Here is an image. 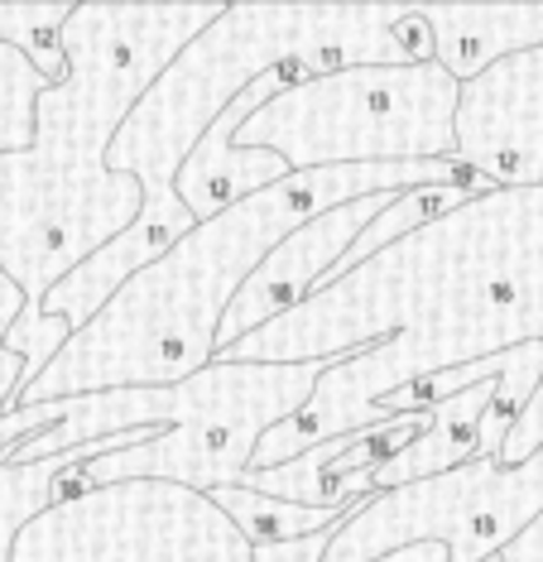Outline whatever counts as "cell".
<instances>
[{
  "mask_svg": "<svg viewBox=\"0 0 543 562\" xmlns=\"http://www.w3.org/2000/svg\"><path fill=\"white\" fill-rule=\"evenodd\" d=\"M486 562H500V553H496V558H486Z\"/></svg>",
  "mask_w": 543,
  "mask_h": 562,
  "instance_id": "19",
  "label": "cell"
},
{
  "mask_svg": "<svg viewBox=\"0 0 543 562\" xmlns=\"http://www.w3.org/2000/svg\"><path fill=\"white\" fill-rule=\"evenodd\" d=\"M514 347H543V183L490 188L443 212L217 351V361H332L308 404L269 428L245 467L269 471L328 438L375 428V408L405 385ZM539 447L543 380L500 438L496 467H524Z\"/></svg>",
  "mask_w": 543,
  "mask_h": 562,
  "instance_id": "1",
  "label": "cell"
},
{
  "mask_svg": "<svg viewBox=\"0 0 543 562\" xmlns=\"http://www.w3.org/2000/svg\"><path fill=\"white\" fill-rule=\"evenodd\" d=\"M145 438V432H121V438H97V442H82L73 452H58V457H44V462H10L0 452V562H10V548H15L20 529L30 519H38L54 501L77 485V471H82L92 457H107L115 447Z\"/></svg>",
  "mask_w": 543,
  "mask_h": 562,
  "instance_id": "13",
  "label": "cell"
},
{
  "mask_svg": "<svg viewBox=\"0 0 543 562\" xmlns=\"http://www.w3.org/2000/svg\"><path fill=\"white\" fill-rule=\"evenodd\" d=\"M399 193H375V198H356L342 202V207L303 222L299 232H289L275 250L255 265V274L241 284V293L231 299V308L222 317V331H217V351L236 347L241 337H251L255 327L275 323V317L293 313L303 299L328 284V274L337 270V260L356 246V236L390 207Z\"/></svg>",
  "mask_w": 543,
  "mask_h": 562,
  "instance_id": "10",
  "label": "cell"
},
{
  "mask_svg": "<svg viewBox=\"0 0 543 562\" xmlns=\"http://www.w3.org/2000/svg\"><path fill=\"white\" fill-rule=\"evenodd\" d=\"M10 562H251V543L174 481H111L68 491L20 529Z\"/></svg>",
  "mask_w": 543,
  "mask_h": 562,
  "instance_id": "8",
  "label": "cell"
},
{
  "mask_svg": "<svg viewBox=\"0 0 543 562\" xmlns=\"http://www.w3.org/2000/svg\"><path fill=\"white\" fill-rule=\"evenodd\" d=\"M457 159L490 188L543 183V48L514 54L457 97Z\"/></svg>",
  "mask_w": 543,
  "mask_h": 562,
  "instance_id": "9",
  "label": "cell"
},
{
  "mask_svg": "<svg viewBox=\"0 0 543 562\" xmlns=\"http://www.w3.org/2000/svg\"><path fill=\"white\" fill-rule=\"evenodd\" d=\"M332 529H337V524H332ZM332 529L308 533V539H289V543L251 548V562H322V553H328V539H332ZM380 562H447V548H437V543H413V548H399V553L380 558Z\"/></svg>",
  "mask_w": 543,
  "mask_h": 562,
  "instance_id": "17",
  "label": "cell"
},
{
  "mask_svg": "<svg viewBox=\"0 0 543 562\" xmlns=\"http://www.w3.org/2000/svg\"><path fill=\"white\" fill-rule=\"evenodd\" d=\"M44 78L30 68V58L0 44V155H20L34 139V101L44 97Z\"/></svg>",
  "mask_w": 543,
  "mask_h": 562,
  "instance_id": "16",
  "label": "cell"
},
{
  "mask_svg": "<svg viewBox=\"0 0 543 562\" xmlns=\"http://www.w3.org/2000/svg\"><path fill=\"white\" fill-rule=\"evenodd\" d=\"M212 501L231 524H236L241 539L251 548L308 539V533H322V529H332V524H342L356 509V501L332 505V509H308V505H289V501H275V495H261V491H241V485L212 491Z\"/></svg>",
  "mask_w": 543,
  "mask_h": 562,
  "instance_id": "14",
  "label": "cell"
},
{
  "mask_svg": "<svg viewBox=\"0 0 543 562\" xmlns=\"http://www.w3.org/2000/svg\"><path fill=\"white\" fill-rule=\"evenodd\" d=\"M496 404V380H476V385L447 394L433 404V428L419 432L413 442H405L395 457H385L370 471V491H395V485L437 476V471L467 467L472 457H490L481 442L486 408Z\"/></svg>",
  "mask_w": 543,
  "mask_h": 562,
  "instance_id": "12",
  "label": "cell"
},
{
  "mask_svg": "<svg viewBox=\"0 0 543 562\" xmlns=\"http://www.w3.org/2000/svg\"><path fill=\"white\" fill-rule=\"evenodd\" d=\"M332 361L303 366H251V361H212L198 375L164 390H107L63 404V418L48 432L20 438L5 447L10 462H44L73 452L97 438L145 432V438L92 457L77 471L73 491L111 481H174L198 495L226 491L245 476L255 447L269 428L293 418Z\"/></svg>",
  "mask_w": 543,
  "mask_h": 562,
  "instance_id": "5",
  "label": "cell"
},
{
  "mask_svg": "<svg viewBox=\"0 0 543 562\" xmlns=\"http://www.w3.org/2000/svg\"><path fill=\"white\" fill-rule=\"evenodd\" d=\"M409 188H490L462 159L433 164H346V169L289 173L261 193L198 222L169 250L97 308L63 341L10 408L82 400L107 390H164L217 361V331L255 265L303 222L375 193Z\"/></svg>",
  "mask_w": 543,
  "mask_h": 562,
  "instance_id": "4",
  "label": "cell"
},
{
  "mask_svg": "<svg viewBox=\"0 0 543 562\" xmlns=\"http://www.w3.org/2000/svg\"><path fill=\"white\" fill-rule=\"evenodd\" d=\"M433 63L467 87L486 68L543 48V5H419Z\"/></svg>",
  "mask_w": 543,
  "mask_h": 562,
  "instance_id": "11",
  "label": "cell"
},
{
  "mask_svg": "<svg viewBox=\"0 0 543 562\" xmlns=\"http://www.w3.org/2000/svg\"><path fill=\"white\" fill-rule=\"evenodd\" d=\"M543 515V447L524 467L472 457L467 467L361 495L328 539L322 562H380L413 543L447 548V562H486Z\"/></svg>",
  "mask_w": 543,
  "mask_h": 562,
  "instance_id": "7",
  "label": "cell"
},
{
  "mask_svg": "<svg viewBox=\"0 0 543 562\" xmlns=\"http://www.w3.org/2000/svg\"><path fill=\"white\" fill-rule=\"evenodd\" d=\"M20 313H24V293L0 274V414H10L15 390L24 385V375H30V370H24V356H15L5 347V337H10V327H15Z\"/></svg>",
  "mask_w": 543,
  "mask_h": 562,
  "instance_id": "18",
  "label": "cell"
},
{
  "mask_svg": "<svg viewBox=\"0 0 543 562\" xmlns=\"http://www.w3.org/2000/svg\"><path fill=\"white\" fill-rule=\"evenodd\" d=\"M457 97L462 82L433 58L318 72L251 111L231 149H265L284 173L457 159Z\"/></svg>",
  "mask_w": 543,
  "mask_h": 562,
  "instance_id": "6",
  "label": "cell"
},
{
  "mask_svg": "<svg viewBox=\"0 0 543 562\" xmlns=\"http://www.w3.org/2000/svg\"><path fill=\"white\" fill-rule=\"evenodd\" d=\"M217 15L222 0L68 10L58 34L68 72L34 101L30 149L0 155V274L24 293L20 317H38L58 279L135 226L145 193L111 169L107 149L149 82Z\"/></svg>",
  "mask_w": 543,
  "mask_h": 562,
  "instance_id": "3",
  "label": "cell"
},
{
  "mask_svg": "<svg viewBox=\"0 0 543 562\" xmlns=\"http://www.w3.org/2000/svg\"><path fill=\"white\" fill-rule=\"evenodd\" d=\"M73 0H44V5H30V0H15L5 5L0 0V44H10L15 54L30 58V68L44 78L48 87L63 82V54H58V34L63 20H68Z\"/></svg>",
  "mask_w": 543,
  "mask_h": 562,
  "instance_id": "15",
  "label": "cell"
},
{
  "mask_svg": "<svg viewBox=\"0 0 543 562\" xmlns=\"http://www.w3.org/2000/svg\"><path fill=\"white\" fill-rule=\"evenodd\" d=\"M429 58L433 40L419 20V5H222V15L178 48V58L149 82L107 149L111 169L131 173L145 193L135 226L82 260L68 279H58L38 303V317H63L73 331L92 323L125 279L198 226L178 202V169L217 116L265 72L289 63L308 72H337Z\"/></svg>",
  "mask_w": 543,
  "mask_h": 562,
  "instance_id": "2",
  "label": "cell"
}]
</instances>
